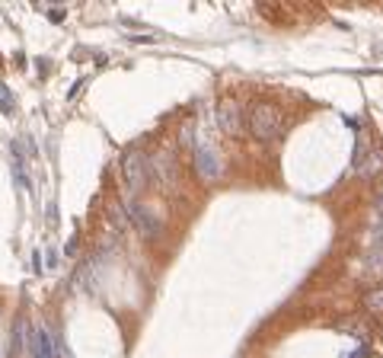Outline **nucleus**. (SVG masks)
<instances>
[{
	"label": "nucleus",
	"mask_w": 383,
	"mask_h": 358,
	"mask_svg": "<svg viewBox=\"0 0 383 358\" xmlns=\"http://www.w3.org/2000/svg\"><path fill=\"white\" fill-rule=\"evenodd\" d=\"M249 131H253L259 141H275V138H281V131H284V118H281V112L275 109V106L259 103V106H253V112H249Z\"/></svg>",
	"instance_id": "obj_1"
},
{
	"label": "nucleus",
	"mask_w": 383,
	"mask_h": 358,
	"mask_svg": "<svg viewBox=\"0 0 383 358\" xmlns=\"http://www.w3.org/2000/svg\"><path fill=\"white\" fill-rule=\"evenodd\" d=\"M122 173H125L128 189H131V192H138V189L147 186V179H150V160L144 157L141 150H128L125 160H122Z\"/></svg>",
	"instance_id": "obj_2"
},
{
	"label": "nucleus",
	"mask_w": 383,
	"mask_h": 358,
	"mask_svg": "<svg viewBox=\"0 0 383 358\" xmlns=\"http://www.w3.org/2000/svg\"><path fill=\"white\" fill-rule=\"evenodd\" d=\"M128 214H131V224L144 234V237H157L160 231H163V218L153 208H147V205H141V201H131L128 205Z\"/></svg>",
	"instance_id": "obj_3"
},
{
	"label": "nucleus",
	"mask_w": 383,
	"mask_h": 358,
	"mask_svg": "<svg viewBox=\"0 0 383 358\" xmlns=\"http://www.w3.org/2000/svg\"><path fill=\"white\" fill-rule=\"evenodd\" d=\"M195 166H198V173H201V179H217L221 176V170H224V163H221V157L214 154V147H208V144H201V147H195Z\"/></svg>",
	"instance_id": "obj_4"
},
{
	"label": "nucleus",
	"mask_w": 383,
	"mask_h": 358,
	"mask_svg": "<svg viewBox=\"0 0 383 358\" xmlns=\"http://www.w3.org/2000/svg\"><path fill=\"white\" fill-rule=\"evenodd\" d=\"M217 125L227 135H243V112L236 103H221L217 106Z\"/></svg>",
	"instance_id": "obj_5"
},
{
	"label": "nucleus",
	"mask_w": 383,
	"mask_h": 358,
	"mask_svg": "<svg viewBox=\"0 0 383 358\" xmlns=\"http://www.w3.org/2000/svg\"><path fill=\"white\" fill-rule=\"evenodd\" d=\"M29 342H32V358H54V349H51V339H48V333L35 326L29 333Z\"/></svg>",
	"instance_id": "obj_6"
},
{
	"label": "nucleus",
	"mask_w": 383,
	"mask_h": 358,
	"mask_svg": "<svg viewBox=\"0 0 383 358\" xmlns=\"http://www.w3.org/2000/svg\"><path fill=\"white\" fill-rule=\"evenodd\" d=\"M364 272L367 278H383V246H374L364 256Z\"/></svg>",
	"instance_id": "obj_7"
},
{
	"label": "nucleus",
	"mask_w": 383,
	"mask_h": 358,
	"mask_svg": "<svg viewBox=\"0 0 383 358\" xmlns=\"http://www.w3.org/2000/svg\"><path fill=\"white\" fill-rule=\"evenodd\" d=\"M383 170V147H377V150H370L367 157L361 160V166H358V173H361L364 179H370L374 173H380Z\"/></svg>",
	"instance_id": "obj_8"
},
{
	"label": "nucleus",
	"mask_w": 383,
	"mask_h": 358,
	"mask_svg": "<svg viewBox=\"0 0 383 358\" xmlns=\"http://www.w3.org/2000/svg\"><path fill=\"white\" fill-rule=\"evenodd\" d=\"M364 310H370V314H383V288H374L364 294Z\"/></svg>",
	"instance_id": "obj_9"
},
{
	"label": "nucleus",
	"mask_w": 383,
	"mask_h": 358,
	"mask_svg": "<svg viewBox=\"0 0 383 358\" xmlns=\"http://www.w3.org/2000/svg\"><path fill=\"white\" fill-rule=\"evenodd\" d=\"M179 138H182V144H185V147L195 150V141H192V125H182V135H179Z\"/></svg>",
	"instance_id": "obj_10"
},
{
	"label": "nucleus",
	"mask_w": 383,
	"mask_h": 358,
	"mask_svg": "<svg viewBox=\"0 0 383 358\" xmlns=\"http://www.w3.org/2000/svg\"><path fill=\"white\" fill-rule=\"evenodd\" d=\"M374 240H377V246H383V221L374 227Z\"/></svg>",
	"instance_id": "obj_11"
},
{
	"label": "nucleus",
	"mask_w": 383,
	"mask_h": 358,
	"mask_svg": "<svg viewBox=\"0 0 383 358\" xmlns=\"http://www.w3.org/2000/svg\"><path fill=\"white\" fill-rule=\"evenodd\" d=\"M0 106H4V109H10V96H7L4 87H0Z\"/></svg>",
	"instance_id": "obj_12"
},
{
	"label": "nucleus",
	"mask_w": 383,
	"mask_h": 358,
	"mask_svg": "<svg viewBox=\"0 0 383 358\" xmlns=\"http://www.w3.org/2000/svg\"><path fill=\"white\" fill-rule=\"evenodd\" d=\"M377 211L383 214V183H380V189H377Z\"/></svg>",
	"instance_id": "obj_13"
}]
</instances>
